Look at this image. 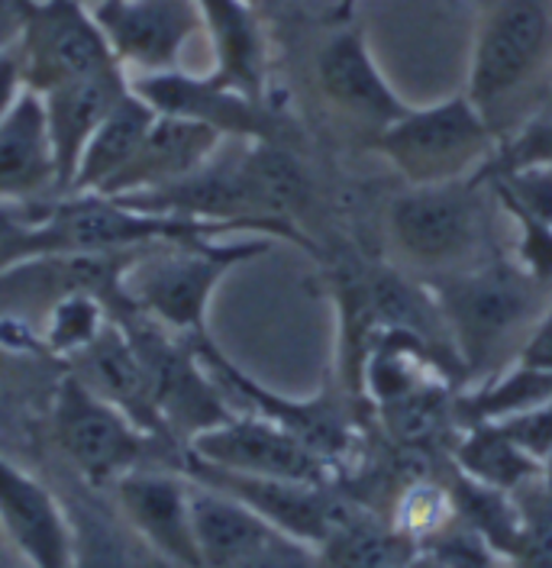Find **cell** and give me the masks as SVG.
<instances>
[{"label": "cell", "mask_w": 552, "mask_h": 568, "mask_svg": "<svg viewBox=\"0 0 552 568\" xmlns=\"http://www.w3.org/2000/svg\"><path fill=\"white\" fill-rule=\"evenodd\" d=\"M446 320L465 378H491L501 355L523 339L552 304V284L536 282L514 258L491 255L472 268L426 278Z\"/></svg>", "instance_id": "cell-1"}, {"label": "cell", "mask_w": 552, "mask_h": 568, "mask_svg": "<svg viewBox=\"0 0 552 568\" xmlns=\"http://www.w3.org/2000/svg\"><path fill=\"white\" fill-rule=\"evenodd\" d=\"M543 81H552V0H488L465 94L498 140L526 123V98Z\"/></svg>", "instance_id": "cell-2"}, {"label": "cell", "mask_w": 552, "mask_h": 568, "mask_svg": "<svg viewBox=\"0 0 552 568\" xmlns=\"http://www.w3.org/2000/svg\"><path fill=\"white\" fill-rule=\"evenodd\" d=\"M488 194L491 187L482 175L401 191L388 207L391 248L408 268L423 272V278L491 258L484 252L491 243Z\"/></svg>", "instance_id": "cell-3"}, {"label": "cell", "mask_w": 552, "mask_h": 568, "mask_svg": "<svg viewBox=\"0 0 552 568\" xmlns=\"http://www.w3.org/2000/svg\"><path fill=\"white\" fill-rule=\"evenodd\" d=\"M272 236H255L237 243L184 240L149 246L127 268L123 294L130 307L169 326L178 336H201L208 333L210 301L223 275L242 262L272 252Z\"/></svg>", "instance_id": "cell-4"}, {"label": "cell", "mask_w": 552, "mask_h": 568, "mask_svg": "<svg viewBox=\"0 0 552 568\" xmlns=\"http://www.w3.org/2000/svg\"><path fill=\"white\" fill-rule=\"evenodd\" d=\"M49 429L52 443L81 475V481L98 491H110L127 471L139 465H152L149 459L178 468L184 456V449H174L139 429L123 410L107 404L74 372H66L56 385Z\"/></svg>", "instance_id": "cell-5"}, {"label": "cell", "mask_w": 552, "mask_h": 568, "mask_svg": "<svg viewBox=\"0 0 552 568\" xmlns=\"http://www.w3.org/2000/svg\"><path fill=\"white\" fill-rule=\"evenodd\" d=\"M498 145V133L488 126L469 94L423 110L411 106L372 140V149L408 181V187L482 175Z\"/></svg>", "instance_id": "cell-6"}, {"label": "cell", "mask_w": 552, "mask_h": 568, "mask_svg": "<svg viewBox=\"0 0 552 568\" xmlns=\"http://www.w3.org/2000/svg\"><path fill=\"white\" fill-rule=\"evenodd\" d=\"M110 317L130 336L139 362L145 368L155 407L178 446L188 449L194 436L227 424L237 414V407L213 382V375L204 368L201 355L194 353L188 336H178L169 326L145 317L130 304L113 311Z\"/></svg>", "instance_id": "cell-7"}, {"label": "cell", "mask_w": 552, "mask_h": 568, "mask_svg": "<svg viewBox=\"0 0 552 568\" xmlns=\"http://www.w3.org/2000/svg\"><path fill=\"white\" fill-rule=\"evenodd\" d=\"M17 52L23 88L36 94L123 71L84 0H20Z\"/></svg>", "instance_id": "cell-8"}, {"label": "cell", "mask_w": 552, "mask_h": 568, "mask_svg": "<svg viewBox=\"0 0 552 568\" xmlns=\"http://www.w3.org/2000/svg\"><path fill=\"white\" fill-rule=\"evenodd\" d=\"M191 346L201 355L204 368L213 375L220 390L230 397L233 407L240 404L242 410L259 414L272 424L284 426L288 433H294L301 443L311 446L317 456H323L340 471V485H343L349 471L355 468L359 456H362V436H359L349 410L340 400H333L330 394L311 397V400L281 397L265 385H259L252 375H245L237 362H230V355L210 339V333L191 336Z\"/></svg>", "instance_id": "cell-9"}, {"label": "cell", "mask_w": 552, "mask_h": 568, "mask_svg": "<svg viewBox=\"0 0 552 568\" xmlns=\"http://www.w3.org/2000/svg\"><path fill=\"white\" fill-rule=\"evenodd\" d=\"M178 471H184L191 481L210 485L223 495L242 500L249 510H255L262 520H269L278 532L301 539L308 546H323L327 536L349 517V510L359 504L340 485H304V481H284V478H259L242 475L230 468H217L210 462L194 459L188 449L178 462Z\"/></svg>", "instance_id": "cell-10"}, {"label": "cell", "mask_w": 552, "mask_h": 568, "mask_svg": "<svg viewBox=\"0 0 552 568\" xmlns=\"http://www.w3.org/2000/svg\"><path fill=\"white\" fill-rule=\"evenodd\" d=\"M188 453L194 459L242 475L284 478L304 485H340V471L323 456H317L308 443H301L284 426L249 410H237L227 424L194 436L188 443Z\"/></svg>", "instance_id": "cell-11"}, {"label": "cell", "mask_w": 552, "mask_h": 568, "mask_svg": "<svg viewBox=\"0 0 552 568\" xmlns=\"http://www.w3.org/2000/svg\"><path fill=\"white\" fill-rule=\"evenodd\" d=\"M91 13L130 78L178 71L188 42L204 33L198 0H98Z\"/></svg>", "instance_id": "cell-12"}, {"label": "cell", "mask_w": 552, "mask_h": 568, "mask_svg": "<svg viewBox=\"0 0 552 568\" xmlns=\"http://www.w3.org/2000/svg\"><path fill=\"white\" fill-rule=\"evenodd\" d=\"M130 88L155 113L210 126L223 140L284 142L281 123L269 106L220 84L213 74L201 78V74L181 69L159 71V74H133Z\"/></svg>", "instance_id": "cell-13"}, {"label": "cell", "mask_w": 552, "mask_h": 568, "mask_svg": "<svg viewBox=\"0 0 552 568\" xmlns=\"http://www.w3.org/2000/svg\"><path fill=\"white\" fill-rule=\"evenodd\" d=\"M127 524L174 568H204L191 527V478L172 465H139L113 488Z\"/></svg>", "instance_id": "cell-14"}, {"label": "cell", "mask_w": 552, "mask_h": 568, "mask_svg": "<svg viewBox=\"0 0 552 568\" xmlns=\"http://www.w3.org/2000/svg\"><path fill=\"white\" fill-rule=\"evenodd\" d=\"M317 84L327 104L355 126L369 130L372 140L411 110L391 91L379 62L369 52L365 36L349 27L330 36L317 52Z\"/></svg>", "instance_id": "cell-15"}, {"label": "cell", "mask_w": 552, "mask_h": 568, "mask_svg": "<svg viewBox=\"0 0 552 568\" xmlns=\"http://www.w3.org/2000/svg\"><path fill=\"white\" fill-rule=\"evenodd\" d=\"M0 527L33 568H71L69 507L0 453Z\"/></svg>", "instance_id": "cell-16"}, {"label": "cell", "mask_w": 552, "mask_h": 568, "mask_svg": "<svg viewBox=\"0 0 552 568\" xmlns=\"http://www.w3.org/2000/svg\"><path fill=\"white\" fill-rule=\"evenodd\" d=\"M69 372H74L94 394H101L107 404L123 410L139 429H145L149 436L169 443L174 449H184L174 443L169 426L162 420L152 388H149V378H145V368L139 362L130 336L123 333V326L117 320H107L101 336L88 349L69 358Z\"/></svg>", "instance_id": "cell-17"}, {"label": "cell", "mask_w": 552, "mask_h": 568, "mask_svg": "<svg viewBox=\"0 0 552 568\" xmlns=\"http://www.w3.org/2000/svg\"><path fill=\"white\" fill-rule=\"evenodd\" d=\"M223 136L213 133L210 126L191 123V120H178L155 113L149 133L142 136L133 159L107 181L98 194L104 197H130L142 191H155L174 184L181 178L194 175L198 169H204L210 159L220 152Z\"/></svg>", "instance_id": "cell-18"}, {"label": "cell", "mask_w": 552, "mask_h": 568, "mask_svg": "<svg viewBox=\"0 0 552 568\" xmlns=\"http://www.w3.org/2000/svg\"><path fill=\"white\" fill-rule=\"evenodd\" d=\"M59 197V165L42 98L20 91L0 116V204H30Z\"/></svg>", "instance_id": "cell-19"}, {"label": "cell", "mask_w": 552, "mask_h": 568, "mask_svg": "<svg viewBox=\"0 0 552 568\" xmlns=\"http://www.w3.org/2000/svg\"><path fill=\"white\" fill-rule=\"evenodd\" d=\"M130 94V74L127 71H110L98 78H84L66 88H56L42 98L49 136L56 149V165H59V197L69 194L78 162L88 149L91 136L104 123V116Z\"/></svg>", "instance_id": "cell-20"}, {"label": "cell", "mask_w": 552, "mask_h": 568, "mask_svg": "<svg viewBox=\"0 0 552 568\" xmlns=\"http://www.w3.org/2000/svg\"><path fill=\"white\" fill-rule=\"evenodd\" d=\"M204 33L213 49V78L252 101L265 104L269 39L252 0H198Z\"/></svg>", "instance_id": "cell-21"}, {"label": "cell", "mask_w": 552, "mask_h": 568, "mask_svg": "<svg viewBox=\"0 0 552 568\" xmlns=\"http://www.w3.org/2000/svg\"><path fill=\"white\" fill-rule=\"evenodd\" d=\"M242 178L259 220L301 226L313 207V178L288 142H242Z\"/></svg>", "instance_id": "cell-22"}, {"label": "cell", "mask_w": 552, "mask_h": 568, "mask_svg": "<svg viewBox=\"0 0 552 568\" xmlns=\"http://www.w3.org/2000/svg\"><path fill=\"white\" fill-rule=\"evenodd\" d=\"M191 527L204 568H237L278 532L242 500L201 481H191Z\"/></svg>", "instance_id": "cell-23"}, {"label": "cell", "mask_w": 552, "mask_h": 568, "mask_svg": "<svg viewBox=\"0 0 552 568\" xmlns=\"http://www.w3.org/2000/svg\"><path fill=\"white\" fill-rule=\"evenodd\" d=\"M452 465L465 478L514 495L543 475V462L533 459L501 424H469L452 443Z\"/></svg>", "instance_id": "cell-24"}, {"label": "cell", "mask_w": 552, "mask_h": 568, "mask_svg": "<svg viewBox=\"0 0 552 568\" xmlns=\"http://www.w3.org/2000/svg\"><path fill=\"white\" fill-rule=\"evenodd\" d=\"M317 552L327 568H408L416 556V542L398 530L391 517L355 504Z\"/></svg>", "instance_id": "cell-25"}, {"label": "cell", "mask_w": 552, "mask_h": 568, "mask_svg": "<svg viewBox=\"0 0 552 568\" xmlns=\"http://www.w3.org/2000/svg\"><path fill=\"white\" fill-rule=\"evenodd\" d=\"M152 120H155V110L130 88V94L107 113L104 123L98 126V133L88 142L69 194H98L107 181L133 159V152L139 149L142 136L149 133Z\"/></svg>", "instance_id": "cell-26"}, {"label": "cell", "mask_w": 552, "mask_h": 568, "mask_svg": "<svg viewBox=\"0 0 552 568\" xmlns=\"http://www.w3.org/2000/svg\"><path fill=\"white\" fill-rule=\"evenodd\" d=\"M110 320V307L91 291H66L49 301V314L42 326L46 353L59 362H69L88 349Z\"/></svg>", "instance_id": "cell-27"}, {"label": "cell", "mask_w": 552, "mask_h": 568, "mask_svg": "<svg viewBox=\"0 0 552 568\" xmlns=\"http://www.w3.org/2000/svg\"><path fill=\"white\" fill-rule=\"evenodd\" d=\"M74 549H71V568H137L133 552L107 514L91 504L69 507Z\"/></svg>", "instance_id": "cell-28"}, {"label": "cell", "mask_w": 552, "mask_h": 568, "mask_svg": "<svg viewBox=\"0 0 552 568\" xmlns=\"http://www.w3.org/2000/svg\"><path fill=\"white\" fill-rule=\"evenodd\" d=\"M455 517L452 507V495L449 485L426 478H416L411 485H404L398 497H394V510H391V524L404 536H411L416 542V549L446 527L449 520Z\"/></svg>", "instance_id": "cell-29"}, {"label": "cell", "mask_w": 552, "mask_h": 568, "mask_svg": "<svg viewBox=\"0 0 552 568\" xmlns=\"http://www.w3.org/2000/svg\"><path fill=\"white\" fill-rule=\"evenodd\" d=\"M56 197L30 204H0V275L42 258V223Z\"/></svg>", "instance_id": "cell-30"}, {"label": "cell", "mask_w": 552, "mask_h": 568, "mask_svg": "<svg viewBox=\"0 0 552 568\" xmlns=\"http://www.w3.org/2000/svg\"><path fill=\"white\" fill-rule=\"evenodd\" d=\"M443 568H514L508 556H501L482 532L452 517L440 532H433L423 546Z\"/></svg>", "instance_id": "cell-31"}, {"label": "cell", "mask_w": 552, "mask_h": 568, "mask_svg": "<svg viewBox=\"0 0 552 568\" xmlns=\"http://www.w3.org/2000/svg\"><path fill=\"white\" fill-rule=\"evenodd\" d=\"M491 187V184H488ZM491 197L508 211V216L518 223V246H514V262L523 272H530L536 282L552 284V223L520 207L518 201H511L508 194H501L498 187H491Z\"/></svg>", "instance_id": "cell-32"}, {"label": "cell", "mask_w": 552, "mask_h": 568, "mask_svg": "<svg viewBox=\"0 0 552 568\" xmlns=\"http://www.w3.org/2000/svg\"><path fill=\"white\" fill-rule=\"evenodd\" d=\"M552 169V116L546 120H526L511 140L498 145L494 159L484 165L482 175H508L518 169Z\"/></svg>", "instance_id": "cell-33"}, {"label": "cell", "mask_w": 552, "mask_h": 568, "mask_svg": "<svg viewBox=\"0 0 552 568\" xmlns=\"http://www.w3.org/2000/svg\"><path fill=\"white\" fill-rule=\"evenodd\" d=\"M237 568H327L320 552L301 542V539H291L284 532H275L255 556H249L245 562Z\"/></svg>", "instance_id": "cell-34"}, {"label": "cell", "mask_w": 552, "mask_h": 568, "mask_svg": "<svg viewBox=\"0 0 552 568\" xmlns=\"http://www.w3.org/2000/svg\"><path fill=\"white\" fill-rule=\"evenodd\" d=\"M498 424L504 426L533 459L543 462L552 453V400L526 410V414H518V417L498 420Z\"/></svg>", "instance_id": "cell-35"}, {"label": "cell", "mask_w": 552, "mask_h": 568, "mask_svg": "<svg viewBox=\"0 0 552 568\" xmlns=\"http://www.w3.org/2000/svg\"><path fill=\"white\" fill-rule=\"evenodd\" d=\"M0 349L7 355H49L42 329H33L30 323L13 314L0 317Z\"/></svg>", "instance_id": "cell-36"}, {"label": "cell", "mask_w": 552, "mask_h": 568, "mask_svg": "<svg viewBox=\"0 0 552 568\" xmlns=\"http://www.w3.org/2000/svg\"><path fill=\"white\" fill-rule=\"evenodd\" d=\"M518 362L520 365H530V368L552 372V304L543 311V317L536 320V326L530 329V336L523 339Z\"/></svg>", "instance_id": "cell-37"}, {"label": "cell", "mask_w": 552, "mask_h": 568, "mask_svg": "<svg viewBox=\"0 0 552 568\" xmlns=\"http://www.w3.org/2000/svg\"><path fill=\"white\" fill-rule=\"evenodd\" d=\"M23 91V74H20V52L17 42L0 52V116L13 106V101Z\"/></svg>", "instance_id": "cell-38"}, {"label": "cell", "mask_w": 552, "mask_h": 568, "mask_svg": "<svg viewBox=\"0 0 552 568\" xmlns=\"http://www.w3.org/2000/svg\"><path fill=\"white\" fill-rule=\"evenodd\" d=\"M20 36V0H0V52Z\"/></svg>", "instance_id": "cell-39"}, {"label": "cell", "mask_w": 552, "mask_h": 568, "mask_svg": "<svg viewBox=\"0 0 552 568\" xmlns=\"http://www.w3.org/2000/svg\"><path fill=\"white\" fill-rule=\"evenodd\" d=\"M408 568H443V566H440V562H436V559H433L430 552L416 549V556L411 559V566H408Z\"/></svg>", "instance_id": "cell-40"}, {"label": "cell", "mask_w": 552, "mask_h": 568, "mask_svg": "<svg viewBox=\"0 0 552 568\" xmlns=\"http://www.w3.org/2000/svg\"><path fill=\"white\" fill-rule=\"evenodd\" d=\"M540 481L546 485V491L552 495V453L543 459V475H540Z\"/></svg>", "instance_id": "cell-41"}, {"label": "cell", "mask_w": 552, "mask_h": 568, "mask_svg": "<svg viewBox=\"0 0 552 568\" xmlns=\"http://www.w3.org/2000/svg\"><path fill=\"white\" fill-rule=\"evenodd\" d=\"M352 3H355V0H340V7H337V13H340V20H343L345 13L352 10Z\"/></svg>", "instance_id": "cell-42"}, {"label": "cell", "mask_w": 552, "mask_h": 568, "mask_svg": "<svg viewBox=\"0 0 552 568\" xmlns=\"http://www.w3.org/2000/svg\"><path fill=\"white\" fill-rule=\"evenodd\" d=\"M252 3H255V7H275L278 0H252Z\"/></svg>", "instance_id": "cell-43"}, {"label": "cell", "mask_w": 552, "mask_h": 568, "mask_svg": "<svg viewBox=\"0 0 552 568\" xmlns=\"http://www.w3.org/2000/svg\"><path fill=\"white\" fill-rule=\"evenodd\" d=\"M3 355H7V353H3V349H0V365H3Z\"/></svg>", "instance_id": "cell-44"}, {"label": "cell", "mask_w": 552, "mask_h": 568, "mask_svg": "<svg viewBox=\"0 0 552 568\" xmlns=\"http://www.w3.org/2000/svg\"><path fill=\"white\" fill-rule=\"evenodd\" d=\"M550 98H552V81H550Z\"/></svg>", "instance_id": "cell-45"}]
</instances>
